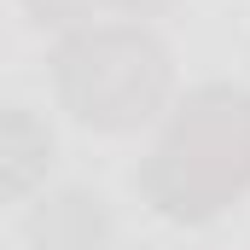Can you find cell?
Returning a JSON list of instances; mask_svg holds the SVG:
<instances>
[{
    "mask_svg": "<svg viewBox=\"0 0 250 250\" xmlns=\"http://www.w3.org/2000/svg\"><path fill=\"white\" fill-rule=\"evenodd\" d=\"M99 233H105V198L99 192L41 198V209L29 215V239L41 250H93Z\"/></svg>",
    "mask_w": 250,
    "mask_h": 250,
    "instance_id": "cell-3",
    "label": "cell"
},
{
    "mask_svg": "<svg viewBox=\"0 0 250 250\" xmlns=\"http://www.w3.org/2000/svg\"><path fill=\"white\" fill-rule=\"evenodd\" d=\"M59 93L87 128H140L169 93V59L146 29H82L59 53Z\"/></svg>",
    "mask_w": 250,
    "mask_h": 250,
    "instance_id": "cell-2",
    "label": "cell"
},
{
    "mask_svg": "<svg viewBox=\"0 0 250 250\" xmlns=\"http://www.w3.org/2000/svg\"><path fill=\"white\" fill-rule=\"evenodd\" d=\"M146 198L175 221H209L250 187V93L198 87L140 169Z\"/></svg>",
    "mask_w": 250,
    "mask_h": 250,
    "instance_id": "cell-1",
    "label": "cell"
},
{
    "mask_svg": "<svg viewBox=\"0 0 250 250\" xmlns=\"http://www.w3.org/2000/svg\"><path fill=\"white\" fill-rule=\"evenodd\" d=\"M35 12H41V23H76L93 0H29Z\"/></svg>",
    "mask_w": 250,
    "mask_h": 250,
    "instance_id": "cell-5",
    "label": "cell"
},
{
    "mask_svg": "<svg viewBox=\"0 0 250 250\" xmlns=\"http://www.w3.org/2000/svg\"><path fill=\"white\" fill-rule=\"evenodd\" d=\"M117 6H157V0H117Z\"/></svg>",
    "mask_w": 250,
    "mask_h": 250,
    "instance_id": "cell-6",
    "label": "cell"
},
{
    "mask_svg": "<svg viewBox=\"0 0 250 250\" xmlns=\"http://www.w3.org/2000/svg\"><path fill=\"white\" fill-rule=\"evenodd\" d=\"M41 163H53V134L29 123L23 105H12V117H6V187L23 192Z\"/></svg>",
    "mask_w": 250,
    "mask_h": 250,
    "instance_id": "cell-4",
    "label": "cell"
}]
</instances>
